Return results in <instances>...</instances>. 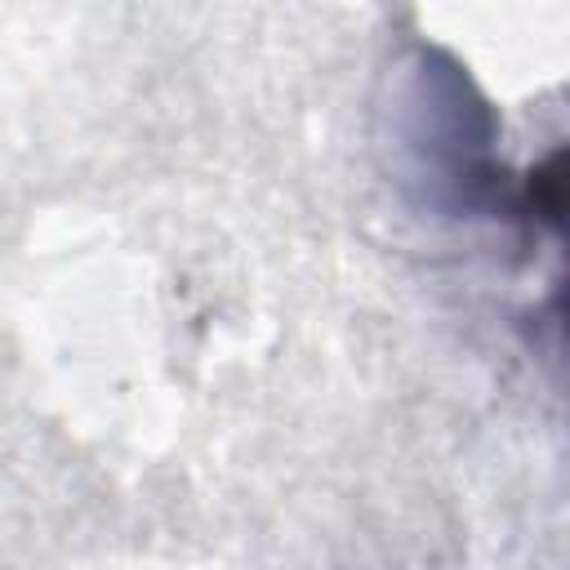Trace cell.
I'll return each mask as SVG.
<instances>
[{"mask_svg":"<svg viewBox=\"0 0 570 570\" xmlns=\"http://www.w3.org/2000/svg\"><path fill=\"white\" fill-rule=\"evenodd\" d=\"M405 142L432 187V205L454 214L512 218L517 183L494 160V111L476 94L468 71L441 49H423L410 71Z\"/></svg>","mask_w":570,"mask_h":570,"instance_id":"obj_1","label":"cell"}]
</instances>
